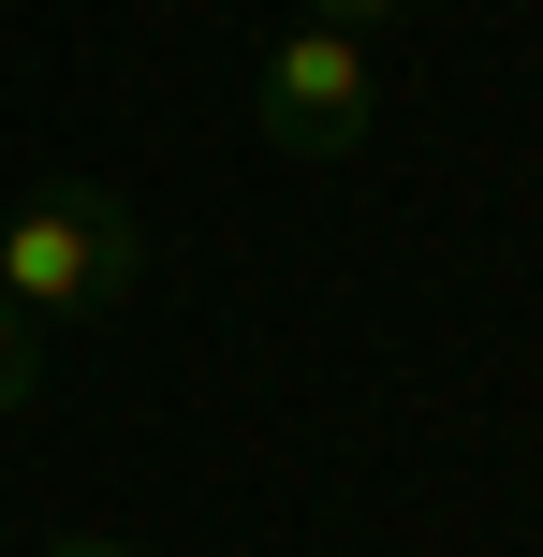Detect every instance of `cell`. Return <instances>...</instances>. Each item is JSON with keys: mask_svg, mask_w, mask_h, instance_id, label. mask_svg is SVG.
Listing matches in <instances>:
<instances>
[{"mask_svg": "<svg viewBox=\"0 0 543 557\" xmlns=\"http://www.w3.org/2000/svg\"><path fill=\"white\" fill-rule=\"evenodd\" d=\"M0 294H15L29 323H103V308L147 294V221L103 176H59V191H29L15 221H0Z\"/></svg>", "mask_w": 543, "mask_h": 557, "instance_id": "6da1fadb", "label": "cell"}, {"mask_svg": "<svg viewBox=\"0 0 543 557\" xmlns=\"http://www.w3.org/2000/svg\"><path fill=\"white\" fill-rule=\"evenodd\" d=\"M250 117H264V147H280V162H338V147L382 117V59H368V29H323V15L280 29V45H264Z\"/></svg>", "mask_w": 543, "mask_h": 557, "instance_id": "7a4b0ae2", "label": "cell"}, {"mask_svg": "<svg viewBox=\"0 0 543 557\" xmlns=\"http://www.w3.org/2000/svg\"><path fill=\"white\" fill-rule=\"evenodd\" d=\"M29 396H45V352H29V308L0 294V425H29Z\"/></svg>", "mask_w": 543, "mask_h": 557, "instance_id": "3957f363", "label": "cell"}, {"mask_svg": "<svg viewBox=\"0 0 543 557\" xmlns=\"http://www.w3.org/2000/svg\"><path fill=\"white\" fill-rule=\"evenodd\" d=\"M323 29H382V15H411V0H309Z\"/></svg>", "mask_w": 543, "mask_h": 557, "instance_id": "277c9868", "label": "cell"}, {"mask_svg": "<svg viewBox=\"0 0 543 557\" xmlns=\"http://www.w3.org/2000/svg\"><path fill=\"white\" fill-rule=\"evenodd\" d=\"M29 557H133V543H103V529H59V543H29Z\"/></svg>", "mask_w": 543, "mask_h": 557, "instance_id": "5b68a950", "label": "cell"}]
</instances>
